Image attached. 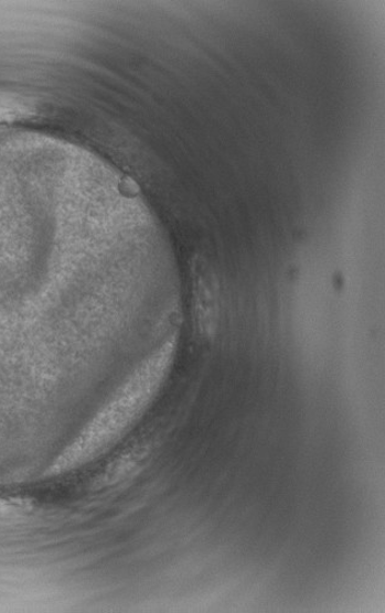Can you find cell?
<instances>
[{"instance_id":"1","label":"cell","mask_w":385,"mask_h":613,"mask_svg":"<svg viewBox=\"0 0 385 613\" xmlns=\"http://www.w3.org/2000/svg\"><path fill=\"white\" fill-rule=\"evenodd\" d=\"M194 312L201 333L212 336L216 332L220 303L218 284L212 269L197 262L194 267Z\"/></svg>"}]
</instances>
